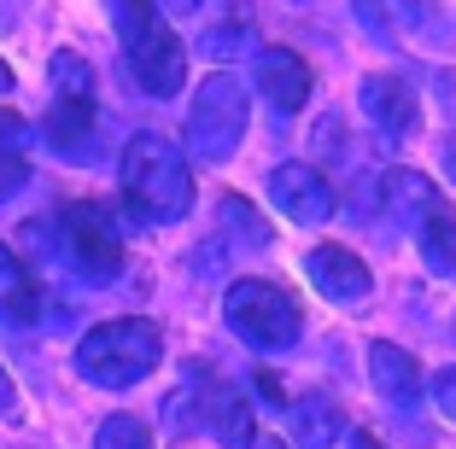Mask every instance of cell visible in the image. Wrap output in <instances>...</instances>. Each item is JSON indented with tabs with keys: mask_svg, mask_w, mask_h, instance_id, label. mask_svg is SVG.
I'll list each match as a JSON object with an SVG mask.
<instances>
[{
	"mask_svg": "<svg viewBox=\"0 0 456 449\" xmlns=\"http://www.w3.org/2000/svg\"><path fill=\"white\" fill-rule=\"evenodd\" d=\"M246 140V88L228 70H211L188 111V152L200 164H228Z\"/></svg>",
	"mask_w": 456,
	"mask_h": 449,
	"instance_id": "cell-4",
	"label": "cell"
},
{
	"mask_svg": "<svg viewBox=\"0 0 456 449\" xmlns=\"http://www.w3.org/2000/svg\"><path fill=\"white\" fill-rule=\"evenodd\" d=\"M29 187V164L18 158V152H0V198H12Z\"/></svg>",
	"mask_w": 456,
	"mask_h": 449,
	"instance_id": "cell-23",
	"label": "cell"
},
{
	"mask_svg": "<svg viewBox=\"0 0 456 449\" xmlns=\"http://www.w3.org/2000/svg\"><path fill=\"white\" fill-rule=\"evenodd\" d=\"M170 6H175V12H193V6H200V0H170Z\"/></svg>",
	"mask_w": 456,
	"mask_h": 449,
	"instance_id": "cell-31",
	"label": "cell"
},
{
	"mask_svg": "<svg viewBox=\"0 0 456 449\" xmlns=\"http://www.w3.org/2000/svg\"><path fill=\"white\" fill-rule=\"evenodd\" d=\"M94 449H152V432L134 414H106L94 432Z\"/></svg>",
	"mask_w": 456,
	"mask_h": 449,
	"instance_id": "cell-19",
	"label": "cell"
},
{
	"mask_svg": "<svg viewBox=\"0 0 456 449\" xmlns=\"http://www.w3.org/2000/svg\"><path fill=\"white\" fill-rule=\"evenodd\" d=\"M428 391H433V403H439V414H451V421H456V368H439Z\"/></svg>",
	"mask_w": 456,
	"mask_h": 449,
	"instance_id": "cell-24",
	"label": "cell"
},
{
	"mask_svg": "<svg viewBox=\"0 0 456 449\" xmlns=\"http://www.w3.org/2000/svg\"><path fill=\"white\" fill-rule=\"evenodd\" d=\"M310 88H316V76H310V65L293 53V47H257V93H264L281 117L305 111Z\"/></svg>",
	"mask_w": 456,
	"mask_h": 449,
	"instance_id": "cell-8",
	"label": "cell"
},
{
	"mask_svg": "<svg viewBox=\"0 0 456 449\" xmlns=\"http://www.w3.org/2000/svg\"><path fill=\"white\" fill-rule=\"evenodd\" d=\"M369 380H375V391L387 397L392 409H416L421 403V368L410 350H398V344H369Z\"/></svg>",
	"mask_w": 456,
	"mask_h": 449,
	"instance_id": "cell-11",
	"label": "cell"
},
{
	"mask_svg": "<svg viewBox=\"0 0 456 449\" xmlns=\"http://www.w3.org/2000/svg\"><path fill=\"white\" fill-rule=\"evenodd\" d=\"M252 449H293V444H281V437H264V432H257V444Z\"/></svg>",
	"mask_w": 456,
	"mask_h": 449,
	"instance_id": "cell-29",
	"label": "cell"
},
{
	"mask_svg": "<svg viewBox=\"0 0 456 449\" xmlns=\"http://www.w3.org/2000/svg\"><path fill=\"white\" fill-rule=\"evenodd\" d=\"M216 204H223V222L234 228V239H246V245H269V239H275V234H269V222L252 211V204H246L240 193H223Z\"/></svg>",
	"mask_w": 456,
	"mask_h": 449,
	"instance_id": "cell-20",
	"label": "cell"
},
{
	"mask_svg": "<svg viewBox=\"0 0 456 449\" xmlns=\"http://www.w3.org/2000/svg\"><path fill=\"white\" fill-rule=\"evenodd\" d=\"M293 432L298 449H328L334 437H346V409L334 397H305V403H293Z\"/></svg>",
	"mask_w": 456,
	"mask_h": 449,
	"instance_id": "cell-16",
	"label": "cell"
},
{
	"mask_svg": "<svg viewBox=\"0 0 456 449\" xmlns=\"http://www.w3.org/2000/svg\"><path fill=\"white\" fill-rule=\"evenodd\" d=\"M298 6H305V0H298Z\"/></svg>",
	"mask_w": 456,
	"mask_h": 449,
	"instance_id": "cell-33",
	"label": "cell"
},
{
	"mask_svg": "<svg viewBox=\"0 0 456 449\" xmlns=\"http://www.w3.org/2000/svg\"><path fill=\"white\" fill-rule=\"evenodd\" d=\"M205 403V426H211V437H223L228 449H252L257 444V426H252V409L240 403V391H228L223 380H211L200 391Z\"/></svg>",
	"mask_w": 456,
	"mask_h": 449,
	"instance_id": "cell-12",
	"label": "cell"
},
{
	"mask_svg": "<svg viewBox=\"0 0 456 449\" xmlns=\"http://www.w3.org/2000/svg\"><path fill=\"white\" fill-rule=\"evenodd\" d=\"M0 93H12V70H6V59H0Z\"/></svg>",
	"mask_w": 456,
	"mask_h": 449,
	"instance_id": "cell-30",
	"label": "cell"
},
{
	"mask_svg": "<svg viewBox=\"0 0 456 449\" xmlns=\"http://www.w3.org/2000/svg\"><path fill=\"white\" fill-rule=\"evenodd\" d=\"M118 175H123V198L147 222H182L193 211V170L164 134H134L123 146Z\"/></svg>",
	"mask_w": 456,
	"mask_h": 449,
	"instance_id": "cell-1",
	"label": "cell"
},
{
	"mask_svg": "<svg viewBox=\"0 0 456 449\" xmlns=\"http://www.w3.org/2000/svg\"><path fill=\"white\" fill-rule=\"evenodd\" d=\"M6 414H18V385H12V373L0 368V421H6Z\"/></svg>",
	"mask_w": 456,
	"mask_h": 449,
	"instance_id": "cell-26",
	"label": "cell"
},
{
	"mask_svg": "<svg viewBox=\"0 0 456 449\" xmlns=\"http://www.w3.org/2000/svg\"><path fill=\"white\" fill-rule=\"evenodd\" d=\"M24 140H29L24 117H18V111H0V152H18Z\"/></svg>",
	"mask_w": 456,
	"mask_h": 449,
	"instance_id": "cell-25",
	"label": "cell"
},
{
	"mask_svg": "<svg viewBox=\"0 0 456 449\" xmlns=\"http://www.w3.org/2000/svg\"><path fill=\"white\" fill-rule=\"evenodd\" d=\"M129 70H134V82H141L152 100H170V93L188 82V53H182L175 29L164 24L159 36L147 41V47H134V53H129Z\"/></svg>",
	"mask_w": 456,
	"mask_h": 449,
	"instance_id": "cell-9",
	"label": "cell"
},
{
	"mask_svg": "<svg viewBox=\"0 0 456 449\" xmlns=\"http://www.w3.org/2000/svg\"><path fill=\"white\" fill-rule=\"evenodd\" d=\"M47 146H59L65 158L88 164V146H94V100H53V111H47Z\"/></svg>",
	"mask_w": 456,
	"mask_h": 449,
	"instance_id": "cell-15",
	"label": "cell"
},
{
	"mask_svg": "<svg viewBox=\"0 0 456 449\" xmlns=\"http://www.w3.org/2000/svg\"><path fill=\"white\" fill-rule=\"evenodd\" d=\"M380 193H387V204L403 216V222H433V216H451L444 211V198H439V187L428 181L421 170H387L380 175Z\"/></svg>",
	"mask_w": 456,
	"mask_h": 449,
	"instance_id": "cell-14",
	"label": "cell"
},
{
	"mask_svg": "<svg viewBox=\"0 0 456 449\" xmlns=\"http://www.w3.org/2000/svg\"><path fill=\"white\" fill-rule=\"evenodd\" d=\"M269 204H281L287 222L316 228L334 216V187H328V175L316 164H281V170L269 175Z\"/></svg>",
	"mask_w": 456,
	"mask_h": 449,
	"instance_id": "cell-7",
	"label": "cell"
},
{
	"mask_svg": "<svg viewBox=\"0 0 456 449\" xmlns=\"http://www.w3.org/2000/svg\"><path fill=\"white\" fill-rule=\"evenodd\" d=\"M351 449H380V437L375 432H351Z\"/></svg>",
	"mask_w": 456,
	"mask_h": 449,
	"instance_id": "cell-28",
	"label": "cell"
},
{
	"mask_svg": "<svg viewBox=\"0 0 456 449\" xmlns=\"http://www.w3.org/2000/svg\"><path fill=\"white\" fill-rule=\"evenodd\" d=\"M362 111H369V123H375L387 140H410L416 123H421L416 93L403 88L398 76H369V82H362Z\"/></svg>",
	"mask_w": 456,
	"mask_h": 449,
	"instance_id": "cell-10",
	"label": "cell"
},
{
	"mask_svg": "<svg viewBox=\"0 0 456 449\" xmlns=\"http://www.w3.org/2000/svg\"><path fill=\"white\" fill-rule=\"evenodd\" d=\"M53 245H59V257H65L82 280H94V286H106V280L123 275V234H118V222H111V211L94 204V198H77V204H65V211L53 216Z\"/></svg>",
	"mask_w": 456,
	"mask_h": 449,
	"instance_id": "cell-3",
	"label": "cell"
},
{
	"mask_svg": "<svg viewBox=\"0 0 456 449\" xmlns=\"http://www.w3.org/2000/svg\"><path fill=\"white\" fill-rule=\"evenodd\" d=\"M53 100H94V70L77 53H53Z\"/></svg>",
	"mask_w": 456,
	"mask_h": 449,
	"instance_id": "cell-21",
	"label": "cell"
},
{
	"mask_svg": "<svg viewBox=\"0 0 456 449\" xmlns=\"http://www.w3.org/2000/svg\"><path fill=\"white\" fill-rule=\"evenodd\" d=\"M305 275L316 280L322 298H334V304H346V309L369 304V292H375V275H369V263H362L351 245H310Z\"/></svg>",
	"mask_w": 456,
	"mask_h": 449,
	"instance_id": "cell-6",
	"label": "cell"
},
{
	"mask_svg": "<svg viewBox=\"0 0 456 449\" xmlns=\"http://www.w3.org/2000/svg\"><path fill=\"white\" fill-rule=\"evenodd\" d=\"M223 316H228V327L240 333L246 344H257V350H287V344H298V333H305L298 304L275 280H234L228 298H223Z\"/></svg>",
	"mask_w": 456,
	"mask_h": 449,
	"instance_id": "cell-5",
	"label": "cell"
},
{
	"mask_svg": "<svg viewBox=\"0 0 456 449\" xmlns=\"http://www.w3.org/2000/svg\"><path fill=\"white\" fill-rule=\"evenodd\" d=\"M444 164H451V175H456V140H451V158H444Z\"/></svg>",
	"mask_w": 456,
	"mask_h": 449,
	"instance_id": "cell-32",
	"label": "cell"
},
{
	"mask_svg": "<svg viewBox=\"0 0 456 449\" xmlns=\"http://www.w3.org/2000/svg\"><path fill=\"white\" fill-rule=\"evenodd\" d=\"M240 41H246V6H234V18H228L223 29H211V36H205V53L228 59L234 47H240Z\"/></svg>",
	"mask_w": 456,
	"mask_h": 449,
	"instance_id": "cell-22",
	"label": "cell"
},
{
	"mask_svg": "<svg viewBox=\"0 0 456 449\" xmlns=\"http://www.w3.org/2000/svg\"><path fill=\"white\" fill-rule=\"evenodd\" d=\"M416 239H421V263H428L433 275H456V216H433V222H421Z\"/></svg>",
	"mask_w": 456,
	"mask_h": 449,
	"instance_id": "cell-18",
	"label": "cell"
},
{
	"mask_svg": "<svg viewBox=\"0 0 456 449\" xmlns=\"http://www.w3.org/2000/svg\"><path fill=\"white\" fill-rule=\"evenodd\" d=\"M257 397H269V403H281V380H275V373H257Z\"/></svg>",
	"mask_w": 456,
	"mask_h": 449,
	"instance_id": "cell-27",
	"label": "cell"
},
{
	"mask_svg": "<svg viewBox=\"0 0 456 449\" xmlns=\"http://www.w3.org/2000/svg\"><path fill=\"white\" fill-rule=\"evenodd\" d=\"M106 6H111V24H118L123 53H134V47H147V41L164 29V18H159V0H106Z\"/></svg>",
	"mask_w": 456,
	"mask_h": 449,
	"instance_id": "cell-17",
	"label": "cell"
},
{
	"mask_svg": "<svg viewBox=\"0 0 456 449\" xmlns=\"http://www.w3.org/2000/svg\"><path fill=\"white\" fill-rule=\"evenodd\" d=\"M164 362V333L147 316H123V321H100L82 333L77 344V373L100 391H129L141 385L152 368Z\"/></svg>",
	"mask_w": 456,
	"mask_h": 449,
	"instance_id": "cell-2",
	"label": "cell"
},
{
	"mask_svg": "<svg viewBox=\"0 0 456 449\" xmlns=\"http://www.w3.org/2000/svg\"><path fill=\"white\" fill-rule=\"evenodd\" d=\"M0 321H12V327H36L41 321V286L12 245H0Z\"/></svg>",
	"mask_w": 456,
	"mask_h": 449,
	"instance_id": "cell-13",
	"label": "cell"
}]
</instances>
